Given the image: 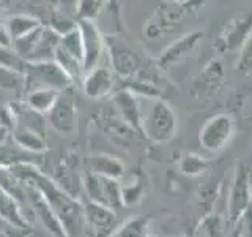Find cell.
Listing matches in <instances>:
<instances>
[{
    "label": "cell",
    "mask_w": 252,
    "mask_h": 237,
    "mask_svg": "<svg viewBox=\"0 0 252 237\" xmlns=\"http://www.w3.org/2000/svg\"><path fill=\"white\" fill-rule=\"evenodd\" d=\"M10 168L19 179L27 180L38 188L60 220L66 237H84V205L74 196L66 193L65 188H62L57 182L47 177L35 166L19 163Z\"/></svg>",
    "instance_id": "cell-1"
},
{
    "label": "cell",
    "mask_w": 252,
    "mask_h": 237,
    "mask_svg": "<svg viewBox=\"0 0 252 237\" xmlns=\"http://www.w3.org/2000/svg\"><path fill=\"white\" fill-rule=\"evenodd\" d=\"M140 131L155 142H167L177 133V116L159 98H140Z\"/></svg>",
    "instance_id": "cell-2"
},
{
    "label": "cell",
    "mask_w": 252,
    "mask_h": 237,
    "mask_svg": "<svg viewBox=\"0 0 252 237\" xmlns=\"http://www.w3.org/2000/svg\"><path fill=\"white\" fill-rule=\"evenodd\" d=\"M22 75H24V90L32 92L38 89H51L63 92L69 89L71 81L63 73V70L52 62H24L22 63Z\"/></svg>",
    "instance_id": "cell-3"
},
{
    "label": "cell",
    "mask_w": 252,
    "mask_h": 237,
    "mask_svg": "<svg viewBox=\"0 0 252 237\" xmlns=\"http://www.w3.org/2000/svg\"><path fill=\"white\" fill-rule=\"evenodd\" d=\"M82 185L90 202L104 205V207L110 210H117L123 207L122 185L118 184V180L101 177L93 172H89L85 176Z\"/></svg>",
    "instance_id": "cell-4"
},
{
    "label": "cell",
    "mask_w": 252,
    "mask_h": 237,
    "mask_svg": "<svg viewBox=\"0 0 252 237\" xmlns=\"http://www.w3.org/2000/svg\"><path fill=\"white\" fill-rule=\"evenodd\" d=\"M47 122L62 136H71L77 130V105L73 87L60 92L51 113L47 114Z\"/></svg>",
    "instance_id": "cell-5"
},
{
    "label": "cell",
    "mask_w": 252,
    "mask_h": 237,
    "mask_svg": "<svg viewBox=\"0 0 252 237\" xmlns=\"http://www.w3.org/2000/svg\"><path fill=\"white\" fill-rule=\"evenodd\" d=\"M252 202V171L246 163L236 166L233 185L228 196V217L236 223Z\"/></svg>",
    "instance_id": "cell-6"
},
{
    "label": "cell",
    "mask_w": 252,
    "mask_h": 237,
    "mask_svg": "<svg viewBox=\"0 0 252 237\" xmlns=\"http://www.w3.org/2000/svg\"><path fill=\"white\" fill-rule=\"evenodd\" d=\"M235 133V122L228 114H216L210 117L202 126L199 141L208 152H219L224 149Z\"/></svg>",
    "instance_id": "cell-7"
},
{
    "label": "cell",
    "mask_w": 252,
    "mask_h": 237,
    "mask_svg": "<svg viewBox=\"0 0 252 237\" xmlns=\"http://www.w3.org/2000/svg\"><path fill=\"white\" fill-rule=\"evenodd\" d=\"M115 210L90 201L84 205V237H110L115 231Z\"/></svg>",
    "instance_id": "cell-8"
},
{
    "label": "cell",
    "mask_w": 252,
    "mask_h": 237,
    "mask_svg": "<svg viewBox=\"0 0 252 237\" xmlns=\"http://www.w3.org/2000/svg\"><path fill=\"white\" fill-rule=\"evenodd\" d=\"M24 182H26L29 207L32 210L33 220H38V223L41 225L51 236H54V237H66V233H65V229H63L60 220L57 218V215H55L54 210L51 209V205L46 202L43 195L38 192V188L33 184L27 182V180H24Z\"/></svg>",
    "instance_id": "cell-9"
},
{
    "label": "cell",
    "mask_w": 252,
    "mask_h": 237,
    "mask_svg": "<svg viewBox=\"0 0 252 237\" xmlns=\"http://www.w3.org/2000/svg\"><path fill=\"white\" fill-rule=\"evenodd\" d=\"M79 30L82 37V46H84V70L85 75L92 71L93 68L99 67L102 55H104L106 43L102 32L96 27L94 22L81 21L79 22Z\"/></svg>",
    "instance_id": "cell-10"
},
{
    "label": "cell",
    "mask_w": 252,
    "mask_h": 237,
    "mask_svg": "<svg viewBox=\"0 0 252 237\" xmlns=\"http://www.w3.org/2000/svg\"><path fill=\"white\" fill-rule=\"evenodd\" d=\"M115 78L107 67H96L85 75L82 81L84 93L92 100H102L114 92Z\"/></svg>",
    "instance_id": "cell-11"
},
{
    "label": "cell",
    "mask_w": 252,
    "mask_h": 237,
    "mask_svg": "<svg viewBox=\"0 0 252 237\" xmlns=\"http://www.w3.org/2000/svg\"><path fill=\"white\" fill-rule=\"evenodd\" d=\"M112 105L117 116L122 118L125 125H128L131 130H140V118H142L140 97H137L131 90L125 89L114 95Z\"/></svg>",
    "instance_id": "cell-12"
},
{
    "label": "cell",
    "mask_w": 252,
    "mask_h": 237,
    "mask_svg": "<svg viewBox=\"0 0 252 237\" xmlns=\"http://www.w3.org/2000/svg\"><path fill=\"white\" fill-rule=\"evenodd\" d=\"M252 32V11L243 13L238 18L230 21V24L225 27L222 37L219 38V41L222 43L224 51H232L236 47H241L243 43L246 41V38Z\"/></svg>",
    "instance_id": "cell-13"
},
{
    "label": "cell",
    "mask_w": 252,
    "mask_h": 237,
    "mask_svg": "<svg viewBox=\"0 0 252 237\" xmlns=\"http://www.w3.org/2000/svg\"><path fill=\"white\" fill-rule=\"evenodd\" d=\"M27 213L29 212L11 195H8L5 190L0 188V218L14 228L27 229L33 223V218Z\"/></svg>",
    "instance_id": "cell-14"
},
{
    "label": "cell",
    "mask_w": 252,
    "mask_h": 237,
    "mask_svg": "<svg viewBox=\"0 0 252 237\" xmlns=\"http://www.w3.org/2000/svg\"><path fill=\"white\" fill-rule=\"evenodd\" d=\"M202 38H203L202 32H192V34L181 37L180 40H177L175 43H172L167 49L161 54L159 65L162 68H169L172 65H175V63L181 62L189 52L194 49Z\"/></svg>",
    "instance_id": "cell-15"
},
{
    "label": "cell",
    "mask_w": 252,
    "mask_h": 237,
    "mask_svg": "<svg viewBox=\"0 0 252 237\" xmlns=\"http://www.w3.org/2000/svg\"><path fill=\"white\" fill-rule=\"evenodd\" d=\"M110 63H112L115 73L125 79H132L140 70L137 55L128 47L122 46L110 47Z\"/></svg>",
    "instance_id": "cell-16"
},
{
    "label": "cell",
    "mask_w": 252,
    "mask_h": 237,
    "mask_svg": "<svg viewBox=\"0 0 252 237\" xmlns=\"http://www.w3.org/2000/svg\"><path fill=\"white\" fill-rule=\"evenodd\" d=\"M0 188L5 190L8 195H11L14 199L18 201L22 207L32 215V210L29 207L27 192H26V182L16 176V174L11 171L10 166L0 164Z\"/></svg>",
    "instance_id": "cell-17"
},
{
    "label": "cell",
    "mask_w": 252,
    "mask_h": 237,
    "mask_svg": "<svg viewBox=\"0 0 252 237\" xmlns=\"http://www.w3.org/2000/svg\"><path fill=\"white\" fill-rule=\"evenodd\" d=\"M90 172L101 177L118 180L125 174V164L120 158L107 154H98L90 158Z\"/></svg>",
    "instance_id": "cell-18"
},
{
    "label": "cell",
    "mask_w": 252,
    "mask_h": 237,
    "mask_svg": "<svg viewBox=\"0 0 252 237\" xmlns=\"http://www.w3.org/2000/svg\"><path fill=\"white\" fill-rule=\"evenodd\" d=\"M60 44V35H57L51 27H43L41 37L38 40L33 52L26 62H52L57 47Z\"/></svg>",
    "instance_id": "cell-19"
},
{
    "label": "cell",
    "mask_w": 252,
    "mask_h": 237,
    "mask_svg": "<svg viewBox=\"0 0 252 237\" xmlns=\"http://www.w3.org/2000/svg\"><path fill=\"white\" fill-rule=\"evenodd\" d=\"M13 139L19 147L29 150V152L41 154L47 150V142L44 136L35 128H30V126H14Z\"/></svg>",
    "instance_id": "cell-20"
},
{
    "label": "cell",
    "mask_w": 252,
    "mask_h": 237,
    "mask_svg": "<svg viewBox=\"0 0 252 237\" xmlns=\"http://www.w3.org/2000/svg\"><path fill=\"white\" fill-rule=\"evenodd\" d=\"M60 92L51 89H38L26 93V105L36 114H49Z\"/></svg>",
    "instance_id": "cell-21"
},
{
    "label": "cell",
    "mask_w": 252,
    "mask_h": 237,
    "mask_svg": "<svg viewBox=\"0 0 252 237\" xmlns=\"http://www.w3.org/2000/svg\"><path fill=\"white\" fill-rule=\"evenodd\" d=\"M220 62H211L210 65L203 70V73L194 81V90L197 87H200V90L197 93H211L213 90L216 92L218 87L222 84V78H224V71Z\"/></svg>",
    "instance_id": "cell-22"
},
{
    "label": "cell",
    "mask_w": 252,
    "mask_h": 237,
    "mask_svg": "<svg viewBox=\"0 0 252 237\" xmlns=\"http://www.w3.org/2000/svg\"><path fill=\"white\" fill-rule=\"evenodd\" d=\"M41 26L43 24L39 22V19L33 18V16H29V14L11 16L6 22V29H8V34L11 37V41L32 34V32L38 30Z\"/></svg>",
    "instance_id": "cell-23"
},
{
    "label": "cell",
    "mask_w": 252,
    "mask_h": 237,
    "mask_svg": "<svg viewBox=\"0 0 252 237\" xmlns=\"http://www.w3.org/2000/svg\"><path fill=\"white\" fill-rule=\"evenodd\" d=\"M54 62L57 63V65L63 70V73L69 78L71 84H74V82L82 84L84 78H85V70H84L82 62L71 57L69 54H66L63 49H60V47H57V51H55Z\"/></svg>",
    "instance_id": "cell-24"
},
{
    "label": "cell",
    "mask_w": 252,
    "mask_h": 237,
    "mask_svg": "<svg viewBox=\"0 0 252 237\" xmlns=\"http://www.w3.org/2000/svg\"><path fill=\"white\" fill-rule=\"evenodd\" d=\"M99 126L107 136H110L117 142H126L131 134V128L125 125L120 117H114L112 114H102L99 118Z\"/></svg>",
    "instance_id": "cell-25"
},
{
    "label": "cell",
    "mask_w": 252,
    "mask_h": 237,
    "mask_svg": "<svg viewBox=\"0 0 252 237\" xmlns=\"http://www.w3.org/2000/svg\"><path fill=\"white\" fill-rule=\"evenodd\" d=\"M59 47L65 51L66 54H69L71 57L82 62V65H84V46H82V37H81V30H79V24L74 30H71L66 35L60 37Z\"/></svg>",
    "instance_id": "cell-26"
},
{
    "label": "cell",
    "mask_w": 252,
    "mask_h": 237,
    "mask_svg": "<svg viewBox=\"0 0 252 237\" xmlns=\"http://www.w3.org/2000/svg\"><path fill=\"white\" fill-rule=\"evenodd\" d=\"M24 75L22 71L10 67L0 65V89L8 92H21L24 90Z\"/></svg>",
    "instance_id": "cell-27"
},
{
    "label": "cell",
    "mask_w": 252,
    "mask_h": 237,
    "mask_svg": "<svg viewBox=\"0 0 252 237\" xmlns=\"http://www.w3.org/2000/svg\"><path fill=\"white\" fill-rule=\"evenodd\" d=\"M106 2H99V0H82V2L76 3V16L77 22L89 21L93 22L94 19H99L101 13L104 11Z\"/></svg>",
    "instance_id": "cell-28"
},
{
    "label": "cell",
    "mask_w": 252,
    "mask_h": 237,
    "mask_svg": "<svg viewBox=\"0 0 252 237\" xmlns=\"http://www.w3.org/2000/svg\"><path fill=\"white\" fill-rule=\"evenodd\" d=\"M147 229V218L136 217L125 223L118 231H115L110 237H144Z\"/></svg>",
    "instance_id": "cell-29"
},
{
    "label": "cell",
    "mask_w": 252,
    "mask_h": 237,
    "mask_svg": "<svg viewBox=\"0 0 252 237\" xmlns=\"http://www.w3.org/2000/svg\"><path fill=\"white\" fill-rule=\"evenodd\" d=\"M205 168H207V161L195 154H188L180 161V169L186 176H199L205 171Z\"/></svg>",
    "instance_id": "cell-30"
},
{
    "label": "cell",
    "mask_w": 252,
    "mask_h": 237,
    "mask_svg": "<svg viewBox=\"0 0 252 237\" xmlns=\"http://www.w3.org/2000/svg\"><path fill=\"white\" fill-rule=\"evenodd\" d=\"M238 70L243 73L251 75L252 73V32L246 38V41L243 43L240 49V60H238Z\"/></svg>",
    "instance_id": "cell-31"
},
{
    "label": "cell",
    "mask_w": 252,
    "mask_h": 237,
    "mask_svg": "<svg viewBox=\"0 0 252 237\" xmlns=\"http://www.w3.org/2000/svg\"><path fill=\"white\" fill-rule=\"evenodd\" d=\"M122 195H123V205H132L140 199L142 195V185L139 182H134L131 185L122 187Z\"/></svg>",
    "instance_id": "cell-32"
},
{
    "label": "cell",
    "mask_w": 252,
    "mask_h": 237,
    "mask_svg": "<svg viewBox=\"0 0 252 237\" xmlns=\"http://www.w3.org/2000/svg\"><path fill=\"white\" fill-rule=\"evenodd\" d=\"M22 63L24 62L11 49H6V47L0 46V65H5V67L22 71Z\"/></svg>",
    "instance_id": "cell-33"
},
{
    "label": "cell",
    "mask_w": 252,
    "mask_h": 237,
    "mask_svg": "<svg viewBox=\"0 0 252 237\" xmlns=\"http://www.w3.org/2000/svg\"><path fill=\"white\" fill-rule=\"evenodd\" d=\"M0 46L6 47V49H11L13 41H11V37L8 34V29L3 24H0Z\"/></svg>",
    "instance_id": "cell-34"
},
{
    "label": "cell",
    "mask_w": 252,
    "mask_h": 237,
    "mask_svg": "<svg viewBox=\"0 0 252 237\" xmlns=\"http://www.w3.org/2000/svg\"><path fill=\"white\" fill-rule=\"evenodd\" d=\"M8 133H10V130H8L6 126H3L2 123H0V146H2L3 142L6 141V138H8Z\"/></svg>",
    "instance_id": "cell-35"
},
{
    "label": "cell",
    "mask_w": 252,
    "mask_h": 237,
    "mask_svg": "<svg viewBox=\"0 0 252 237\" xmlns=\"http://www.w3.org/2000/svg\"><path fill=\"white\" fill-rule=\"evenodd\" d=\"M232 237H240V233H238V229H235V231H233V234H232Z\"/></svg>",
    "instance_id": "cell-36"
},
{
    "label": "cell",
    "mask_w": 252,
    "mask_h": 237,
    "mask_svg": "<svg viewBox=\"0 0 252 237\" xmlns=\"http://www.w3.org/2000/svg\"><path fill=\"white\" fill-rule=\"evenodd\" d=\"M0 237H6V234H5V233H2V231H0Z\"/></svg>",
    "instance_id": "cell-37"
}]
</instances>
